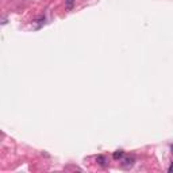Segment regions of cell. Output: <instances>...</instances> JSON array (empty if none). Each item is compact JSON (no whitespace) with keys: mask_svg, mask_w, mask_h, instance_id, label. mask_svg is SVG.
Listing matches in <instances>:
<instances>
[{"mask_svg":"<svg viewBox=\"0 0 173 173\" xmlns=\"http://www.w3.org/2000/svg\"><path fill=\"white\" fill-rule=\"evenodd\" d=\"M123 168H131L132 167V165H134V158H132V157H126V158H124V160H123Z\"/></svg>","mask_w":173,"mask_h":173,"instance_id":"obj_1","label":"cell"},{"mask_svg":"<svg viewBox=\"0 0 173 173\" xmlns=\"http://www.w3.org/2000/svg\"><path fill=\"white\" fill-rule=\"evenodd\" d=\"M75 2H76V0H65V6H66V8H68V10H72V8H73V6H75Z\"/></svg>","mask_w":173,"mask_h":173,"instance_id":"obj_3","label":"cell"},{"mask_svg":"<svg viewBox=\"0 0 173 173\" xmlns=\"http://www.w3.org/2000/svg\"><path fill=\"white\" fill-rule=\"evenodd\" d=\"M171 150H172V152H173V145H172V146H171Z\"/></svg>","mask_w":173,"mask_h":173,"instance_id":"obj_6","label":"cell"},{"mask_svg":"<svg viewBox=\"0 0 173 173\" xmlns=\"http://www.w3.org/2000/svg\"><path fill=\"white\" fill-rule=\"evenodd\" d=\"M168 172H169V173H173V164H172V165H171V167H169V168H168Z\"/></svg>","mask_w":173,"mask_h":173,"instance_id":"obj_5","label":"cell"},{"mask_svg":"<svg viewBox=\"0 0 173 173\" xmlns=\"http://www.w3.org/2000/svg\"><path fill=\"white\" fill-rule=\"evenodd\" d=\"M96 161L102 165V167H106V158L103 157V156H97V157H96Z\"/></svg>","mask_w":173,"mask_h":173,"instance_id":"obj_4","label":"cell"},{"mask_svg":"<svg viewBox=\"0 0 173 173\" xmlns=\"http://www.w3.org/2000/svg\"><path fill=\"white\" fill-rule=\"evenodd\" d=\"M123 156H124V152H123V150H116V152H114L112 153V158H114V160H122V158H123Z\"/></svg>","mask_w":173,"mask_h":173,"instance_id":"obj_2","label":"cell"}]
</instances>
